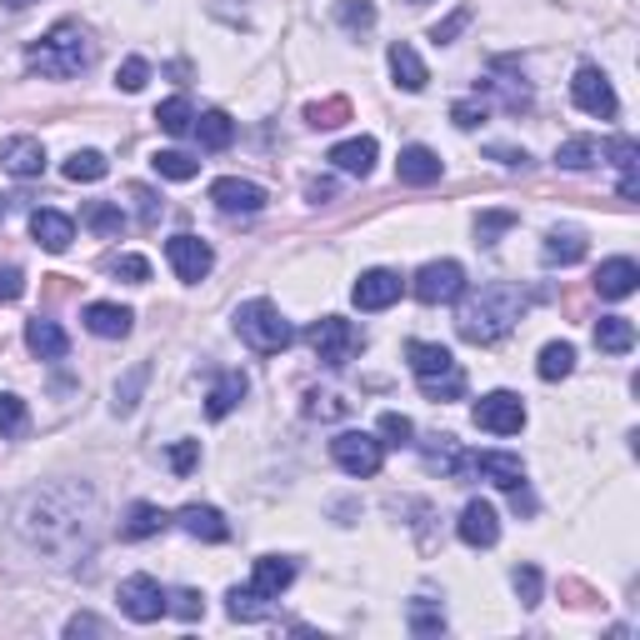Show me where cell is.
<instances>
[{"label":"cell","instance_id":"6da1fadb","mask_svg":"<svg viewBox=\"0 0 640 640\" xmlns=\"http://www.w3.org/2000/svg\"><path fill=\"white\" fill-rule=\"evenodd\" d=\"M16 530L26 536L30 550L60 560V566H76V560L96 556L100 500H96V490L80 486V480L30 490L16 506Z\"/></svg>","mask_w":640,"mask_h":640},{"label":"cell","instance_id":"7a4b0ae2","mask_svg":"<svg viewBox=\"0 0 640 640\" xmlns=\"http://www.w3.org/2000/svg\"><path fill=\"white\" fill-rule=\"evenodd\" d=\"M526 306H530V296L516 286V280H490V286H480V296L466 300L456 330H460V340H470V346H496L500 336L516 330V320L526 316Z\"/></svg>","mask_w":640,"mask_h":640},{"label":"cell","instance_id":"3957f363","mask_svg":"<svg viewBox=\"0 0 640 640\" xmlns=\"http://www.w3.org/2000/svg\"><path fill=\"white\" fill-rule=\"evenodd\" d=\"M26 60H30V70H40L46 80H70V76H80V70H90L96 40H90L76 20H60L50 36H40L36 46H30Z\"/></svg>","mask_w":640,"mask_h":640},{"label":"cell","instance_id":"277c9868","mask_svg":"<svg viewBox=\"0 0 640 640\" xmlns=\"http://www.w3.org/2000/svg\"><path fill=\"white\" fill-rule=\"evenodd\" d=\"M406 356H410V370H416L420 390H426L430 400H460L466 396V376H460L456 356H450L446 346H436V340H410Z\"/></svg>","mask_w":640,"mask_h":640},{"label":"cell","instance_id":"5b68a950","mask_svg":"<svg viewBox=\"0 0 640 640\" xmlns=\"http://www.w3.org/2000/svg\"><path fill=\"white\" fill-rule=\"evenodd\" d=\"M236 336L246 340L256 356H280V350L296 340V330H290V320L280 316V306H270V300H246V306L236 310Z\"/></svg>","mask_w":640,"mask_h":640},{"label":"cell","instance_id":"8992f818","mask_svg":"<svg viewBox=\"0 0 640 640\" xmlns=\"http://www.w3.org/2000/svg\"><path fill=\"white\" fill-rule=\"evenodd\" d=\"M306 340H310V350H316L330 370L350 366V360L366 350V330H360L356 320H346V316H320L316 326L306 330Z\"/></svg>","mask_w":640,"mask_h":640},{"label":"cell","instance_id":"52a82bcc","mask_svg":"<svg viewBox=\"0 0 640 640\" xmlns=\"http://www.w3.org/2000/svg\"><path fill=\"white\" fill-rule=\"evenodd\" d=\"M330 460H336L346 476H376L380 466H386V440L366 436V430H340L336 440H330Z\"/></svg>","mask_w":640,"mask_h":640},{"label":"cell","instance_id":"ba28073f","mask_svg":"<svg viewBox=\"0 0 640 640\" xmlns=\"http://www.w3.org/2000/svg\"><path fill=\"white\" fill-rule=\"evenodd\" d=\"M410 290H416L420 306H450V300L466 296V270H460L456 260H430V266L416 270Z\"/></svg>","mask_w":640,"mask_h":640},{"label":"cell","instance_id":"9c48e42d","mask_svg":"<svg viewBox=\"0 0 640 640\" xmlns=\"http://www.w3.org/2000/svg\"><path fill=\"white\" fill-rule=\"evenodd\" d=\"M470 420H476L480 430H490V436H520V430H526V406H520V396H510V390H490V396H480L476 406H470Z\"/></svg>","mask_w":640,"mask_h":640},{"label":"cell","instance_id":"30bf717a","mask_svg":"<svg viewBox=\"0 0 640 640\" xmlns=\"http://www.w3.org/2000/svg\"><path fill=\"white\" fill-rule=\"evenodd\" d=\"M120 610L130 620H140V626H150V620L170 616V590H160V580L150 576H130L120 580Z\"/></svg>","mask_w":640,"mask_h":640},{"label":"cell","instance_id":"8fae6325","mask_svg":"<svg viewBox=\"0 0 640 640\" xmlns=\"http://www.w3.org/2000/svg\"><path fill=\"white\" fill-rule=\"evenodd\" d=\"M570 100H576L586 116H600V120H616L620 116L616 90H610L606 70H596V66H580L576 70V80H570Z\"/></svg>","mask_w":640,"mask_h":640},{"label":"cell","instance_id":"7c38bea8","mask_svg":"<svg viewBox=\"0 0 640 640\" xmlns=\"http://www.w3.org/2000/svg\"><path fill=\"white\" fill-rule=\"evenodd\" d=\"M166 260H170V270H176L186 286H196V280L210 276V266H216V250H210L200 236H170L166 240Z\"/></svg>","mask_w":640,"mask_h":640},{"label":"cell","instance_id":"4fadbf2b","mask_svg":"<svg viewBox=\"0 0 640 640\" xmlns=\"http://www.w3.org/2000/svg\"><path fill=\"white\" fill-rule=\"evenodd\" d=\"M456 536L466 540V546H476V550H490L500 540L496 506H490V500H466V510H460V520H456Z\"/></svg>","mask_w":640,"mask_h":640},{"label":"cell","instance_id":"5bb4252c","mask_svg":"<svg viewBox=\"0 0 640 640\" xmlns=\"http://www.w3.org/2000/svg\"><path fill=\"white\" fill-rule=\"evenodd\" d=\"M210 200H216L226 216H256V210H266V190L240 176H220L216 186H210Z\"/></svg>","mask_w":640,"mask_h":640},{"label":"cell","instance_id":"9a60e30c","mask_svg":"<svg viewBox=\"0 0 640 640\" xmlns=\"http://www.w3.org/2000/svg\"><path fill=\"white\" fill-rule=\"evenodd\" d=\"M470 470L486 476L490 486H500V490L526 486V466H520V456H506V450H480V456H466V476H470Z\"/></svg>","mask_w":640,"mask_h":640},{"label":"cell","instance_id":"2e32d148","mask_svg":"<svg viewBox=\"0 0 640 640\" xmlns=\"http://www.w3.org/2000/svg\"><path fill=\"white\" fill-rule=\"evenodd\" d=\"M400 290H406V280H400L396 270H366V276L356 280V290H350V300H356L360 310H386L400 300Z\"/></svg>","mask_w":640,"mask_h":640},{"label":"cell","instance_id":"e0dca14e","mask_svg":"<svg viewBox=\"0 0 640 640\" xmlns=\"http://www.w3.org/2000/svg\"><path fill=\"white\" fill-rule=\"evenodd\" d=\"M80 320H86V330L100 340H126L130 326H136V310L110 306V300H90V306L80 310Z\"/></svg>","mask_w":640,"mask_h":640},{"label":"cell","instance_id":"ac0fdd59","mask_svg":"<svg viewBox=\"0 0 640 640\" xmlns=\"http://www.w3.org/2000/svg\"><path fill=\"white\" fill-rule=\"evenodd\" d=\"M440 156L430 146H406L400 150V160H396V176H400V186H436L440 180Z\"/></svg>","mask_w":640,"mask_h":640},{"label":"cell","instance_id":"d6986e66","mask_svg":"<svg viewBox=\"0 0 640 640\" xmlns=\"http://www.w3.org/2000/svg\"><path fill=\"white\" fill-rule=\"evenodd\" d=\"M636 286H640V266H636V260H626V256L600 260V270H596V290H600V300H626Z\"/></svg>","mask_w":640,"mask_h":640},{"label":"cell","instance_id":"ffe728a7","mask_svg":"<svg viewBox=\"0 0 640 640\" xmlns=\"http://www.w3.org/2000/svg\"><path fill=\"white\" fill-rule=\"evenodd\" d=\"M290 580H296V560H286V556H260L256 570H250V586H256L266 600H280V596H286Z\"/></svg>","mask_w":640,"mask_h":640},{"label":"cell","instance_id":"44dd1931","mask_svg":"<svg viewBox=\"0 0 640 640\" xmlns=\"http://www.w3.org/2000/svg\"><path fill=\"white\" fill-rule=\"evenodd\" d=\"M176 520H180V530H186V536L206 540V546H220V540H230V526H226V516H220L216 506H186Z\"/></svg>","mask_w":640,"mask_h":640},{"label":"cell","instance_id":"7402d4cb","mask_svg":"<svg viewBox=\"0 0 640 640\" xmlns=\"http://www.w3.org/2000/svg\"><path fill=\"white\" fill-rule=\"evenodd\" d=\"M30 236H36L50 256H60V250H70V240H76V220L60 216V210H36V216H30Z\"/></svg>","mask_w":640,"mask_h":640},{"label":"cell","instance_id":"603a6c76","mask_svg":"<svg viewBox=\"0 0 640 640\" xmlns=\"http://www.w3.org/2000/svg\"><path fill=\"white\" fill-rule=\"evenodd\" d=\"M600 156H610V166L620 170V196L626 200H640V176H636V166H640V146L630 136H616Z\"/></svg>","mask_w":640,"mask_h":640},{"label":"cell","instance_id":"cb8c5ba5","mask_svg":"<svg viewBox=\"0 0 640 640\" xmlns=\"http://www.w3.org/2000/svg\"><path fill=\"white\" fill-rule=\"evenodd\" d=\"M390 76H396V86H400V90H410V96L430 86V70H426V60H420L416 50L406 46V40H396V46H390Z\"/></svg>","mask_w":640,"mask_h":640},{"label":"cell","instance_id":"d4e9b609","mask_svg":"<svg viewBox=\"0 0 640 640\" xmlns=\"http://www.w3.org/2000/svg\"><path fill=\"white\" fill-rule=\"evenodd\" d=\"M26 346H30V356H40V360H66L70 340H66V330H60L56 320L36 316V320L26 326Z\"/></svg>","mask_w":640,"mask_h":640},{"label":"cell","instance_id":"484cf974","mask_svg":"<svg viewBox=\"0 0 640 640\" xmlns=\"http://www.w3.org/2000/svg\"><path fill=\"white\" fill-rule=\"evenodd\" d=\"M240 400H246V376H240V370H220L216 386H210V396H206V416L210 420H226Z\"/></svg>","mask_w":640,"mask_h":640},{"label":"cell","instance_id":"4316f807","mask_svg":"<svg viewBox=\"0 0 640 640\" xmlns=\"http://www.w3.org/2000/svg\"><path fill=\"white\" fill-rule=\"evenodd\" d=\"M0 166H6L10 176L30 180V176H40V170H46V146H40V140H30V136H20V140H10V146H6Z\"/></svg>","mask_w":640,"mask_h":640},{"label":"cell","instance_id":"83f0119b","mask_svg":"<svg viewBox=\"0 0 640 640\" xmlns=\"http://www.w3.org/2000/svg\"><path fill=\"white\" fill-rule=\"evenodd\" d=\"M166 526H170L166 510L150 506V500H136V506L126 510V520H120V536H126V540H150V536H160Z\"/></svg>","mask_w":640,"mask_h":640},{"label":"cell","instance_id":"f1b7e54d","mask_svg":"<svg viewBox=\"0 0 640 640\" xmlns=\"http://www.w3.org/2000/svg\"><path fill=\"white\" fill-rule=\"evenodd\" d=\"M376 140L370 136H356V140H340L336 150H330V160H336V170H346V176H370V166H376Z\"/></svg>","mask_w":640,"mask_h":640},{"label":"cell","instance_id":"f546056e","mask_svg":"<svg viewBox=\"0 0 640 640\" xmlns=\"http://www.w3.org/2000/svg\"><path fill=\"white\" fill-rule=\"evenodd\" d=\"M596 346L606 350V356H630V350H636V326H630L626 316H600L596 320Z\"/></svg>","mask_w":640,"mask_h":640},{"label":"cell","instance_id":"4dcf8cb0","mask_svg":"<svg viewBox=\"0 0 640 640\" xmlns=\"http://www.w3.org/2000/svg\"><path fill=\"white\" fill-rule=\"evenodd\" d=\"M540 256H546V266H576V260H586V236L580 230H550Z\"/></svg>","mask_w":640,"mask_h":640},{"label":"cell","instance_id":"1f68e13d","mask_svg":"<svg viewBox=\"0 0 640 640\" xmlns=\"http://www.w3.org/2000/svg\"><path fill=\"white\" fill-rule=\"evenodd\" d=\"M406 626H410V636H440V630H446V606L430 596H416L406 610Z\"/></svg>","mask_w":640,"mask_h":640},{"label":"cell","instance_id":"d6a6232c","mask_svg":"<svg viewBox=\"0 0 640 640\" xmlns=\"http://www.w3.org/2000/svg\"><path fill=\"white\" fill-rule=\"evenodd\" d=\"M200 136V146L206 150H226L230 140H236V120L226 116V110H206V116H196V126H190Z\"/></svg>","mask_w":640,"mask_h":640},{"label":"cell","instance_id":"836d02e7","mask_svg":"<svg viewBox=\"0 0 640 640\" xmlns=\"http://www.w3.org/2000/svg\"><path fill=\"white\" fill-rule=\"evenodd\" d=\"M570 370H576V346H570V340H550V346L540 350V360H536V376L540 380H566Z\"/></svg>","mask_w":640,"mask_h":640},{"label":"cell","instance_id":"e575fe53","mask_svg":"<svg viewBox=\"0 0 640 640\" xmlns=\"http://www.w3.org/2000/svg\"><path fill=\"white\" fill-rule=\"evenodd\" d=\"M600 160V140H590V136H570L566 146L556 150V166L560 170H590Z\"/></svg>","mask_w":640,"mask_h":640},{"label":"cell","instance_id":"d590c367","mask_svg":"<svg viewBox=\"0 0 640 640\" xmlns=\"http://www.w3.org/2000/svg\"><path fill=\"white\" fill-rule=\"evenodd\" d=\"M150 166H156L160 180H196L200 176V160L186 156V150H156V156H150Z\"/></svg>","mask_w":640,"mask_h":640},{"label":"cell","instance_id":"8d00e7d4","mask_svg":"<svg viewBox=\"0 0 640 640\" xmlns=\"http://www.w3.org/2000/svg\"><path fill=\"white\" fill-rule=\"evenodd\" d=\"M106 176H110V160L100 150H76L66 160V180H76V186H90V180H106Z\"/></svg>","mask_w":640,"mask_h":640},{"label":"cell","instance_id":"74e56055","mask_svg":"<svg viewBox=\"0 0 640 640\" xmlns=\"http://www.w3.org/2000/svg\"><path fill=\"white\" fill-rule=\"evenodd\" d=\"M350 120V100L346 96H330V100H316V106H306V126L310 130H336Z\"/></svg>","mask_w":640,"mask_h":640},{"label":"cell","instance_id":"f35d334b","mask_svg":"<svg viewBox=\"0 0 640 640\" xmlns=\"http://www.w3.org/2000/svg\"><path fill=\"white\" fill-rule=\"evenodd\" d=\"M156 120H160V130H166V136H190V126H196V110H190L186 96H170L166 106L156 110Z\"/></svg>","mask_w":640,"mask_h":640},{"label":"cell","instance_id":"ab89813d","mask_svg":"<svg viewBox=\"0 0 640 640\" xmlns=\"http://www.w3.org/2000/svg\"><path fill=\"white\" fill-rule=\"evenodd\" d=\"M86 220L90 230H96V236H120V230H126V210L120 206H110V200H90L86 206Z\"/></svg>","mask_w":640,"mask_h":640},{"label":"cell","instance_id":"60d3db41","mask_svg":"<svg viewBox=\"0 0 640 640\" xmlns=\"http://www.w3.org/2000/svg\"><path fill=\"white\" fill-rule=\"evenodd\" d=\"M226 610H230V620H266V596H260L256 586H246V590H230L226 596Z\"/></svg>","mask_w":640,"mask_h":640},{"label":"cell","instance_id":"b9f144b4","mask_svg":"<svg viewBox=\"0 0 640 640\" xmlns=\"http://www.w3.org/2000/svg\"><path fill=\"white\" fill-rule=\"evenodd\" d=\"M26 426H30V410H26V400L20 396H0V436L6 440H16V436H26Z\"/></svg>","mask_w":640,"mask_h":640},{"label":"cell","instance_id":"7bdbcfd3","mask_svg":"<svg viewBox=\"0 0 640 640\" xmlns=\"http://www.w3.org/2000/svg\"><path fill=\"white\" fill-rule=\"evenodd\" d=\"M146 380H150V366H136V370H130V376L116 386V410H120V416H130V410H136L140 386H146Z\"/></svg>","mask_w":640,"mask_h":640},{"label":"cell","instance_id":"ee69618b","mask_svg":"<svg viewBox=\"0 0 640 640\" xmlns=\"http://www.w3.org/2000/svg\"><path fill=\"white\" fill-rule=\"evenodd\" d=\"M510 580H516L520 606L536 610V606H540V570H536V566H516V576H510Z\"/></svg>","mask_w":640,"mask_h":640},{"label":"cell","instance_id":"f6af8a7d","mask_svg":"<svg viewBox=\"0 0 640 640\" xmlns=\"http://www.w3.org/2000/svg\"><path fill=\"white\" fill-rule=\"evenodd\" d=\"M380 436H386V446H410L416 426H410V416H400V410H386V416H380Z\"/></svg>","mask_w":640,"mask_h":640},{"label":"cell","instance_id":"bcb514c9","mask_svg":"<svg viewBox=\"0 0 640 640\" xmlns=\"http://www.w3.org/2000/svg\"><path fill=\"white\" fill-rule=\"evenodd\" d=\"M170 616L200 620V616H206V596H200V590H170Z\"/></svg>","mask_w":640,"mask_h":640},{"label":"cell","instance_id":"7dc6e473","mask_svg":"<svg viewBox=\"0 0 640 640\" xmlns=\"http://www.w3.org/2000/svg\"><path fill=\"white\" fill-rule=\"evenodd\" d=\"M486 100H480V96H470V100H456V106H450V120H456V126L460 130H476L480 126V120H486Z\"/></svg>","mask_w":640,"mask_h":640},{"label":"cell","instance_id":"c3c4849f","mask_svg":"<svg viewBox=\"0 0 640 640\" xmlns=\"http://www.w3.org/2000/svg\"><path fill=\"white\" fill-rule=\"evenodd\" d=\"M146 80H150V66H146V60H140V56H130V60H126V66H120V70H116V86H120V90H126V96H136V90H140V86H146Z\"/></svg>","mask_w":640,"mask_h":640},{"label":"cell","instance_id":"681fc988","mask_svg":"<svg viewBox=\"0 0 640 640\" xmlns=\"http://www.w3.org/2000/svg\"><path fill=\"white\" fill-rule=\"evenodd\" d=\"M336 16H340V26H350V30H370V26H376V6H366V0H346Z\"/></svg>","mask_w":640,"mask_h":640},{"label":"cell","instance_id":"f907efd6","mask_svg":"<svg viewBox=\"0 0 640 640\" xmlns=\"http://www.w3.org/2000/svg\"><path fill=\"white\" fill-rule=\"evenodd\" d=\"M196 466H200V440H176V446H170V470L190 476Z\"/></svg>","mask_w":640,"mask_h":640},{"label":"cell","instance_id":"816d5d0a","mask_svg":"<svg viewBox=\"0 0 640 640\" xmlns=\"http://www.w3.org/2000/svg\"><path fill=\"white\" fill-rule=\"evenodd\" d=\"M510 226H516V216H510V210H490V216H480V220H476L480 246H490V240H496L500 230H510Z\"/></svg>","mask_w":640,"mask_h":640},{"label":"cell","instance_id":"f5cc1de1","mask_svg":"<svg viewBox=\"0 0 640 640\" xmlns=\"http://www.w3.org/2000/svg\"><path fill=\"white\" fill-rule=\"evenodd\" d=\"M116 276L130 280V286H146V280H150V260L146 256H120L116 260Z\"/></svg>","mask_w":640,"mask_h":640},{"label":"cell","instance_id":"db71d44e","mask_svg":"<svg viewBox=\"0 0 640 640\" xmlns=\"http://www.w3.org/2000/svg\"><path fill=\"white\" fill-rule=\"evenodd\" d=\"M130 196H136V206H140V226H156V220H160V200H156V190L130 186Z\"/></svg>","mask_w":640,"mask_h":640},{"label":"cell","instance_id":"11a10c76","mask_svg":"<svg viewBox=\"0 0 640 640\" xmlns=\"http://www.w3.org/2000/svg\"><path fill=\"white\" fill-rule=\"evenodd\" d=\"M466 26H470V10H456L450 20H440V26L430 30V40H436V46H450V36H460Z\"/></svg>","mask_w":640,"mask_h":640},{"label":"cell","instance_id":"9f6ffc18","mask_svg":"<svg viewBox=\"0 0 640 640\" xmlns=\"http://www.w3.org/2000/svg\"><path fill=\"white\" fill-rule=\"evenodd\" d=\"M20 296H26V276L16 266H6L0 270V300H20Z\"/></svg>","mask_w":640,"mask_h":640},{"label":"cell","instance_id":"6f0895ef","mask_svg":"<svg viewBox=\"0 0 640 640\" xmlns=\"http://www.w3.org/2000/svg\"><path fill=\"white\" fill-rule=\"evenodd\" d=\"M490 156H496L500 160V166H526V150H510V146H490Z\"/></svg>","mask_w":640,"mask_h":640},{"label":"cell","instance_id":"680465c9","mask_svg":"<svg viewBox=\"0 0 640 640\" xmlns=\"http://www.w3.org/2000/svg\"><path fill=\"white\" fill-rule=\"evenodd\" d=\"M96 630H100V620H96V616H76V620L66 626V636H96Z\"/></svg>","mask_w":640,"mask_h":640},{"label":"cell","instance_id":"91938a15","mask_svg":"<svg viewBox=\"0 0 640 640\" xmlns=\"http://www.w3.org/2000/svg\"><path fill=\"white\" fill-rule=\"evenodd\" d=\"M320 196H336V186H330V180H310V200H320Z\"/></svg>","mask_w":640,"mask_h":640},{"label":"cell","instance_id":"94428289","mask_svg":"<svg viewBox=\"0 0 640 640\" xmlns=\"http://www.w3.org/2000/svg\"><path fill=\"white\" fill-rule=\"evenodd\" d=\"M6 6L10 10H26V6H36V0H6Z\"/></svg>","mask_w":640,"mask_h":640},{"label":"cell","instance_id":"6125c7cd","mask_svg":"<svg viewBox=\"0 0 640 640\" xmlns=\"http://www.w3.org/2000/svg\"><path fill=\"white\" fill-rule=\"evenodd\" d=\"M406 6H426V0H406Z\"/></svg>","mask_w":640,"mask_h":640},{"label":"cell","instance_id":"be15d7a7","mask_svg":"<svg viewBox=\"0 0 640 640\" xmlns=\"http://www.w3.org/2000/svg\"><path fill=\"white\" fill-rule=\"evenodd\" d=\"M0 220H6V200H0Z\"/></svg>","mask_w":640,"mask_h":640}]
</instances>
